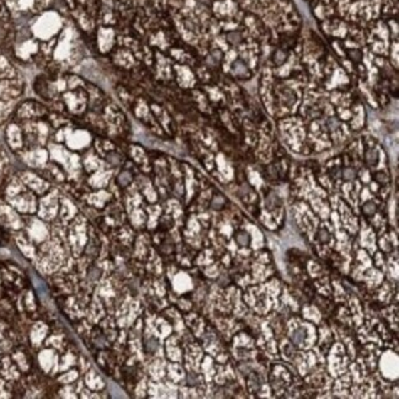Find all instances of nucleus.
<instances>
[{"label":"nucleus","mask_w":399,"mask_h":399,"mask_svg":"<svg viewBox=\"0 0 399 399\" xmlns=\"http://www.w3.org/2000/svg\"><path fill=\"white\" fill-rule=\"evenodd\" d=\"M0 48L60 72L81 58L84 43L65 0H0Z\"/></svg>","instance_id":"1"},{"label":"nucleus","mask_w":399,"mask_h":399,"mask_svg":"<svg viewBox=\"0 0 399 399\" xmlns=\"http://www.w3.org/2000/svg\"><path fill=\"white\" fill-rule=\"evenodd\" d=\"M23 91V79L0 48V118L8 117Z\"/></svg>","instance_id":"2"}]
</instances>
